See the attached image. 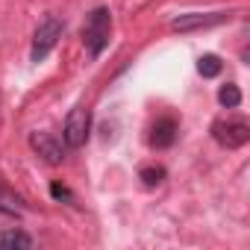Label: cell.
Here are the masks:
<instances>
[{"label": "cell", "instance_id": "6da1fadb", "mask_svg": "<svg viewBox=\"0 0 250 250\" xmlns=\"http://www.w3.org/2000/svg\"><path fill=\"white\" fill-rule=\"evenodd\" d=\"M109 33H112V15L106 6H97L88 18H85V27H83V42H85V50L91 56H100L103 47L109 44Z\"/></svg>", "mask_w": 250, "mask_h": 250}, {"label": "cell", "instance_id": "7a4b0ae2", "mask_svg": "<svg viewBox=\"0 0 250 250\" xmlns=\"http://www.w3.org/2000/svg\"><path fill=\"white\" fill-rule=\"evenodd\" d=\"M212 139L227 150H238L250 142V127L241 118H224V121L212 124Z\"/></svg>", "mask_w": 250, "mask_h": 250}, {"label": "cell", "instance_id": "3957f363", "mask_svg": "<svg viewBox=\"0 0 250 250\" xmlns=\"http://www.w3.org/2000/svg\"><path fill=\"white\" fill-rule=\"evenodd\" d=\"M88 133H91V109H85V106L71 109V115L65 118V130H62L65 147L80 150L88 142Z\"/></svg>", "mask_w": 250, "mask_h": 250}, {"label": "cell", "instance_id": "277c9868", "mask_svg": "<svg viewBox=\"0 0 250 250\" xmlns=\"http://www.w3.org/2000/svg\"><path fill=\"white\" fill-rule=\"evenodd\" d=\"M59 39H62V21H59V18H44V21L39 24L36 36H33L30 59H33V62H42V59L56 47V42H59Z\"/></svg>", "mask_w": 250, "mask_h": 250}, {"label": "cell", "instance_id": "5b68a950", "mask_svg": "<svg viewBox=\"0 0 250 250\" xmlns=\"http://www.w3.org/2000/svg\"><path fill=\"white\" fill-rule=\"evenodd\" d=\"M229 15L227 12H191V15H180L174 24H171V30H177V33H191V30H209V27H218V24H224Z\"/></svg>", "mask_w": 250, "mask_h": 250}, {"label": "cell", "instance_id": "8992f818", "mask_svg": "<svg viewBox=\"0 0 250 250\" xmlns=\"http://www.w3.org/2000/svg\"><path fill=\"white\" fill-rule=\"evenodd\" d=\"M30 145L47 165H59L65 159V145L50 133H30Z\"/></svg>", "mask_w": 250, "mask_h": 250}, {"label": "cell", "instance_id": "52a82bcc", "mask_svg": "<svg viewBox=\"0 0 250 250\" xmlns=\"http://www.w3.org/2000/svg\"><path fill=\"white\" fill-rule=\"evenodd\" d=\"M177 133H180V127H177L174 118H156V124L150 127L147 142H150V147L165 150V147H171V145L177 142Z\"/></svg>", "mask_w": 250, "mask_h": 250}, {"label": "cell", "instance_id": "ba28073f", "mask_svg": "<svg viewBox=\"0 0 250 250\" xmlns=\"http://www.w3.org/2000/svg\"><path fill=\"white\" fill-rule=\"evenodd\" d=\"M33 244H36L33 235H27L21 229H9V232L0 235V247H3V250H30Z\"/></svg>", "mask_w": 250, "mask_h": 250}, {"label": "cell", "instance_id": "9c48e42d", "mask_svg": "<svg viewBox=\"0 0 250 250\" xmlns=\"http://www.w3.org/2000/svg\"><path fill=\"white\" fill-rule=\"evenodd\" d=\"M24 200L15 194V191H9L6 186H0V212L3 215H24Z\"/></svg>", "mask_w": 250, "mask_h": 250}, {"label": "cell", "instance_id": "30bf717a", "mask_svg": "<svg viewBox=\"0 0 250 250\" xmlns=\"http://www.w3.org/2000/svg\"><path fill=\"white\" fill-rule=\"evenodd\" d=\"M221 68H224V62H221L215 53H206V56H200V59H197V71H200V77H206V80L218 77V74H221Z\"/></svg>", "mask_w": 250, "mask_h": 250}, {"label": "cell", "instance_id": "8fae6325", "mask_svg": "<svg viewBox=\"0 0 250 250\" xmlns=\"http://www.w3.org/2000/svg\"><path fill=\"white\" fill-rule=\"evenodd\" d=\"M218 100H221V106H227V109H235V106H241V91H238V85H235V83H227V85H221V91H218Z\"/></svg>", "mask_w": 250, "mask_h": 250}, {"label": "cell", "instance_id": "7c38bea8", "mask_svg": "<svg viewBox=\"0 0 250 250\" xmlns=\"http://www.w3.org/2000/svg\"><path fill=\"white\" fill-rule=\"evenodd\" d=\"M139 177H142V183H145L147 188H156V186L165 180V168H162V165H147V168H142Z\"/></svg>", "mask_w": 250, "mask_h": 250}, {"label": "cell", "instance_id": "4fadbf2b", "mask_svg": "<svg viewBox=\"0 0 250 250\" xmlns=\"http://www.w3.org/2000/svg\"><path fill=\"white\" fill-rule=\"evenodd\" d=\"M50 197H53V200H65V203H77V197L71 194V188H65L59 180L50 183Z\"/></svg>", "mask_w": 250, "mask_h": 250}]
</instances>
